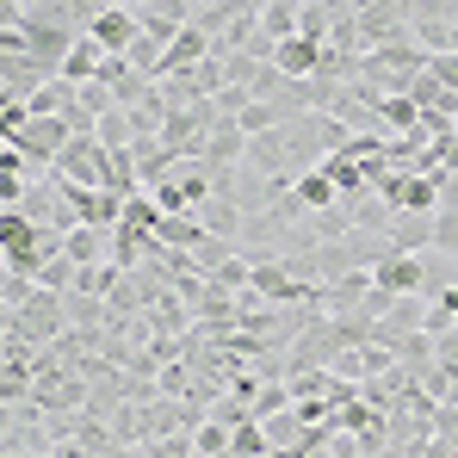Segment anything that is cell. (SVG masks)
<instances>
[{"label":"cell","instance_id":"cell-7","mask_svg":"<svg viewBox=\"0 0 458 458\" xmlns=\"http://www.w3.org/2000/svg\"><path fill=\"white\" fill-rule=\"evenodd\" d=\"M44 81H56L44 63H31V56H0V99H6V106H25Z\"/></svg>","mask_w":458,"mask_h":458},{"label":"cell","instance_id":"cell-27","mask_svg":"<svg viewBox=\"0 0 458 458\" xmlns=\"http://www.w3.org/2000/svg\"><path fill=\"white\" fill-rule=\"evenodd\" d=\"M453 56H458V19H453Z\"/></svg>","mask_w":458,"mask_h":458},{"label":"cell","instance_id":"cell-15","mask_svg":"<svg viewBox=\"0 0 458 458\" xmlns=\"http://www.w3.org/2000/svg\"><path fill=\"white\" fill-rule=\"evenodd\" d=\"M248 167H260V174H285V124L248 137Z\"/></svg>","mask_w":458,"mask_h":458},{"label":"cell","instance_id":"cell-10","mask_svg":"<svg viewBox=\"0 0 458 458\" xmlns=\"http://www.w3.org/2000/svg\"><path fill=\"white\" fill-rule=\"evenodd\" d=\"M205 56H211V38H205L199 25H186V31L167 44V56H161V75H192ZM161 75H155V81H161Z\"/></svg>","mask_w":458,"mask_h":458},{"label":"cell","instance_id":"cell-25","mask_svg":"<svg viewBox=\"0 0 458 458\" xmlns=\"http://www.w3.org/2000/svg\"><path fill=\"white\" fill-rule=\"evenodd\" d=\"M434 248L458 254V211H434Z\"/></svg>","mask_w":458,"mask_h":458},{"label":"cell","instance_id":"cell-8","mask_svg":"<svg viewBox=\"0 0 458 458\" xmlns=\"http://www.w3.org/2000/svg\"><path fill=\"white\" fill-rule=\"evenodd\" d=\"M205 161H211V167H235V161H248V131H242V118L217 112L211 143H205Z\"/></svg>","mask_w":458,"mask_h":458},{"label":"cell","instance_id":"cell-17","mask_svg":"<svg viewBox=\"0 0 458 458\" xmlns=\"http://www.w3.org/2000/svg\"><path fill=\"white\" fill-rule=\"evenodd\" d=\"M292 186H298V199H304L310 211H328V205H341V186H335V180H328L322 167H310V174H298Z\"/></svg>","mask_w":458,"mask_h":458},{"label":"cell","instance_id":"cell-9","mask_svg":"<svg viewBox=\"0 0 458 458\" xmlns=\"http://www.w3.org/2000/svg\"><path fill=\"white\" fill-rule=\"evenodd\" d=\"M390 248L396 254H428L434 248V211H396L390 217Z\"/></svg>","mask_w":458,"mask_h":458},{"label":"cell","instance_id":"cell-24","mask_svg":"<svg viewBox=\"0 0 458 458\" xmlns=\"http://www.w3.org/2000/svg\"><path fill=\"white\" fill-rule=\"evenodd\" d=\"M434 366H446V372H458V322L434 335Z\"/></svg>","mask_w":458,"mask_h":458},{"label":"cell","instance_id":"cell-19","mask_svg":"<svg viewBox=\"0 0 458 458\" xmlns=\"http://www.w3.org/2000/svg\"><path fill=\"white\" fill-rule=\"evenodd\" d=\"M112 322V304L87 298V292H69V328H106Z\"/></svg>","mask_w":458,"mask_h":458},{"label":"cell","instance_id":"cell-2","mask_svg":"<svg viewBox=\"0 0 458 458\" xmlns=\"http://www.w3.org/2000/svg\"><path fill=\"white\" fill-rule=\"evenodd\" d=\"M211 124H217V99H199V106H174L167 124H161V143L174 155H205L211 143Z\"/></svg>","mask_w":458,"mask_h":458},{"label":"cell","instance_id":"cell-3","mask_svg":"<svg viewBox=\"0 0 458 458\" xmlns=\"http://www.w3.org/2000/svg\"><path fill=\"white\" fill-rule=\"evenodd\" d=\"M6 143H19V149L31 155V167H44V174H50V167H56V155L75 143V124H69V118H31V124H25V131H13Z\"/></svg>","mask_w":458,"mask_h":458},{"label":"cell","instance_id":"cell-14","mask_svg":"<svg viewBox=\"0 0 458 458\" xmlns=\"http://www.w3.org/2000/svg\"><path fill=\"white\" fill-rule=\"evenodd\" d=\"M378 124L384 131H421V106L409 99V93H378Z\"/></svg>","mask_w":458,"mask_h":458},{"label":"cell","instance_id":"cell-16","mask_svg":"<svg viewBox=\"0 0 458 458\" xmlns=\"http://www.w3.org/2000/svg\"><path fill=\"white\" fill-rule=\"evenodd\" d=\"M99 69H106V50L81 31V44L69 50V63H63V81H75V87H81V81H99Z\"/></svg>","mask_w":458,"mask_h":458},{"label":"cell","instance_id":"cell-11","mask_svg":"<svg viewBox=\"0 0 458 458\" xmlns=\"http://www.w3.org/2000/svg\"><path fill=\"white\" fill-rule=\"evenodd\" d=\"M273 69H279V75H292V81H310L316 69H322V44L304 38V31H298V38H285V44L273 50Z\"/></svg>","mask_w":458,"mask_h":458},{"label":"cell","instance_id":"cell-23","mask_svg":"<svg viewBox=\"0 0 458 458\" xmlns=\"http://www.w3.org/2000/svg\"><path fill=\"white\" fill-rule=\"evenodd\" d=\"M242 131H248V137H260V131H279V112H273L267 99H254V106L242 112Z\"/></svg>","mask_w":458,"mask_h":458},{"label":"cell","instance_id":"cell-18","mask_svg":"<svg viewBox=\"0 0 458 458\" xmlns=\"http://www.w3.org/2000/svg\"><path fill=\"white\" fill-rule=\"evenodd\" d=\"M273 453V440H267V421H235V434H229V458H267Z\"/></svg>","mask_w":458,"mask_h":458},{"label":"cell","instance_id":"cell-22","mask_svg":"<svg viewBox=\"0 0 458 458\" xmlns=\"http://www.w3.org/2000/svg\"><path fill=\"white\" fill-rule=\"evenodd\" d=\"M81 106H87L93 118H106V112H118V93H112L106 81H81Z\"/></svg>","mask_w":458,"mask_h":458},{"label":"cell","instance_id":"cell-26","mask_svg":"<svg viewBox=\"0 0 458 458\" xmlns=\"http://www.w3.org/2000/svg\"><path fill=\"white\" fill-rule=\"evenodd\" d=\"M428 69H434V75H440V81H446V87L458 93V56H453V50H446V56H434Z\"/></svg>","mask_w":458,"mask_h":458},{"label":"cell","instance_id":"cell-12","mask_svg":"<svg viewBox=\"0 0 458 458\" xmlns=\"http://www.w3.org/2000/svg\"><path fill=\"white\" fill-rule=\"evenodd\" d=\"M192 217H199V224L211 229V235H224V242H242V224H248L235 199H205V205H199ZM235 254H242V248H235Z\"/></svg>","mask_w":458,"mask_h":458},{"label":"cell","instance_id":"cell-4","mask_svg":"<svg viewBox=\"0 0 458 458\" xmlns=\"http://www.w3.org/2000/svg\"><path fill=\"white\" fill-rule=\"evenodd\" d=\"M50 174H63V180H75V186H106V174H112V149H106L99 137H75L69 149L56 155Z\"/></svg>","mask_w":458,"mask_h":458},{"label":"cell","instance_id":"cell-13","mask_svg":"<svg viewBox=\"0 0 458 458\" xmlns=\"http://www.w3.org/2000/svg\"><path fill=\"white\" fill-rule=\"evenodd\" d=\"M75 81H44V87H38V93H31V99H25V106H31V118H69V106H75Z\"/></svg>","mask_w":458,"mask_h":458},{"label":"cell","instance_id":"cell-21","mask_svg":"<svg viewBox=\"0 0 458 458\" xmlns=\"http://www.w3.org/2000/svg\"><path fill=\"white\" fill-rule=\"evenodd\" d=\"M0 298H6V310H25L31 298H38V279H31V273H13V267H6V285H0Z\"/></svg>","mask_w":458,"mask_h":458},{"label":"cell","instance_id":"cell-20","mask_svg":"<svg viewBox=\"0 0 458 458\" xmlns=\"http://www.w3.org/2000/svg\"><path fill=\"white\" fill-rule=\"evenodd\" d=\"M428 298H421V292H415V298H390V310H384V322H390V328H428Z\"/></svg>","mask_w":458,"mask_h":458},{"label":"cell","instance_id":"cell-1","mask_svg":"<svg viewBox=\"0 0 458 458\" xmlns=\"http://www.w3.org/2000/svg\"><path fill=\"white\" fill-rule=\"evenodd\" d=\"M56 335H69V298H63V292H44V285H38V298L25 310H6V341H19V347H50Z\"/></svg>","mask_w":458,"mask_h":458},{"label":"cell","instance_id":"cell-6","mask_svg":"<svg viewBox=\"0 0 458 458\" xmlns=\"http://www.w3.org/2000/svg\"><path fill=\"white\" fill-rule=\"evenodd\" d=\"M372 285L378 292H390V298H428V267H421V254H390V260H378L372 267Z\"/></svg>","mask_w":458,"mask_h":458},{"label":"cell","instance_id":"cell-5","mask_svg":"<svg viewBox=\"0 0 458 458\" xmlns=\"http://www.w3.org/2000/svg\"><path fill=\"white\" fill-rule=\"evenodd\" d=\"M87 38H93L106 56H131V44L143 38V19H137V6H112V13H99V19L87 25Z\"/></svg>","mask_w":458,"mask_h":458}]
</instances>
